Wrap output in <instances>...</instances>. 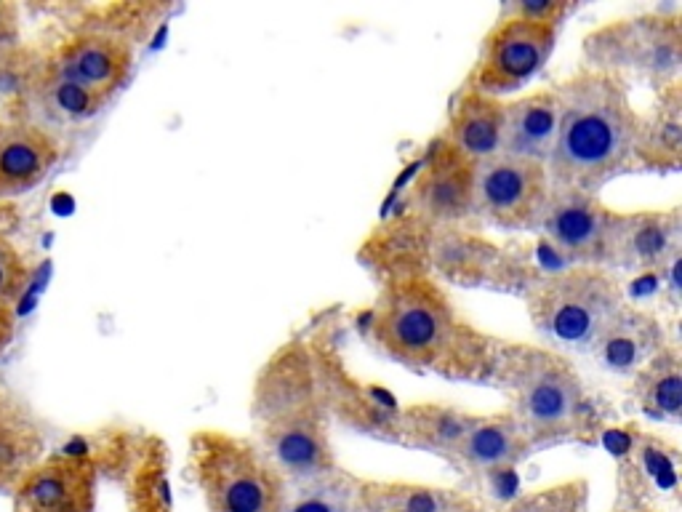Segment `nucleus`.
<instances>
[{
	"instance_id": "9",
	"label": "nucleus",
	"mask_w": 682,
	"mask_h": 512,
	"mask_svg": "<svg viewBox=\"0 0 682 512\" xmlns=\"http://www.w3.org/2000/svg\"><path fill=\"white\" fill-rule=\"evenodd\" d=\"M552 195L547 163L493 155L477 163L475 216L499 230H539Z\"/></svg>"
},
{
	"instance_id": "22",
	"label": "nucleus",
	"mask_w": 682,
	"mask_h": 512,
	"mask_svg": "<svg viewBox=\"0 0 682 512\" xmlns=\"http://www.w3.org/2000/svg\"><path fill=\"white\" fill-rule=\"evenodd\" d=\"M504 131V99L464 86L453 99L443 136L475 163L499 155Z\"/></svg>"
},
{
	"instance_id": "15",
	"label": "nucleus",
	"mask_w": 682,
	"mask_h": 512,
	"mask_svg": "<svg viewBox=\"0 0 682 512\" xmlns=\"http://www.w3.org/2000/svg\"><path fill=\"white\" fill-rule=\"evenodd\" d=\"M134 70V46L107 32H78L54 56L51 72L70 78L96 94H118Z\"/></svg>"
},
{
	"instance_id": "8",
	"label": "nucleus",
	"mask_w": 682,
	"mask_h": 512,
	"mask_svg": "<svg viewBox=\"0 0 682 512\" xmlns=\"http://www.w3.org/2000/svg\"><path fill=\"white\" fill-rule=\"evenodd\" d=\"M560 24L528 19L504 6L499 22L493 24L480 43L475 70L469 72L467 86L491 96L509 94L523 88L544 70L555 54Z\"/></svg>"
},
{
	"instance_id": "17",
	"label": "nucleus",
	"mask_w": 682,
	"mask_h": 512,
	"mask_svg": "<svg viewBox=\"0 0 682 512\" xmlns=\"http://www.w3.org/2000/svg\"><path fill=\"white\" fill-rule=\"evenodd\" d=\"M667 342L659 315L627 299L613 312L587 352L611 374H635Z\"/></svg>"
},
{
	"instance_id": "12",
	"label": "nucleus",
	"mask_w": 682,
	"mask_h": 512,
	"mask_svg": "<svg viewBox=\"0 0 682 512\" xmlns=\"http://www.w3.org/2000/svg\"><path fill=\"white\" fill-rule=\"evenodd\" d=\"M307 344L312 350V363H315L320 395H323L328 414H334L352 430L392 443L397 411H400L397 403L349 374V368L344 366V358L336 352L334 344L320 342V339Z\"/></svg>"
},
{
	"instance_id": "11",
	"label": "nucleus",
	"mask_w": 682,
	"mask_h": 512,
	"mask_svg": "<svg viewBox=\"0 0 682 512\" xmlns=\"http://www.w3.org/2000/svg\"><path fill=\"white\" fill-rule=\"evenodd\" d=\"M616 216L595 192L552 187L539 230L563 267H605L611 254Z\"/></svg>"
},
{
	"instance_id": "32",
	"label": "nucleus",
	"mask_w": 682,
	"mask_h": 512,
	"mask_svg": "<svg viewBox=\"0 0 682 512\" xmlns=\"http://www.w3.org/2000/svg\"><path fill=\"white\" fill-rule=\"evenodd\" d=\"M19 40V19L11 3H0V64L6 62Z\"/></svg>"
},
{
	"instance_id": "23",
	"label": "nucleus",
	"mask_w": 682,
	"mask_h": 512,
	"mask_svg": "<svg viewBox=\"0 0 682 512\" xmlns=\"http://www.w3.org/2000/svg\"><path fill=\"white\" fill-rule=\"evenodd\" d=\"M360 512H488L477 496L411 480L360 478Z\"/></svg>"
},
{
	"instance_id": "10",
	"label": "nucleus",
	"mask_w": 682,
	"mask_h": 512,
	"mask_svg": "<svg viewBox=\"0 0 682 512\" xmlns=\"http://www.w3.org/2000/svg\"><path fill=\"white\" fill-rule=\"evenodd\" d=\"M477 163L443 134L429 144L424 163L405 192V214L432 230H453L475 219Z\"/></svg>"
},
{
	"instance_id": "16",
	"label": "nucleus",
	"mask_w": 682,
	"mask_h": 512,
	"mask_svg": "<svg viewBox=\"0 0 682 512\" xmlns=\"http://www.w3.org/2000/svg\"><path fill=\"white\" fill-rule=\"evenodd\" d=\"M96 467L83 454L51 459L24 475L19 488L22 512H94Z\"/></svg>"
},
{
	"instance_id": "4",
	"label": "nucleus",
	"mask_w": 682,
	"mask_h": 512,
	"mask_svg": "<svg viewBox=\"0 0 682 512\" xmlns=\"http://www.w3.org/2000/svg\"><path fill=\"white\" fill-rule=\"evenodd\" d=\"M488 382L507 395V411L533 451L571 440L592 443L600 432V414L587 384L555 347L496 339Z\"/></svg>"
},
{
	"instance_id": "6",
	"label": "nucleus",
	"mask_w": 682,
	"mask_h": 512,
	"mask_svg": "<svg viewBox=\"0 0 682 512\" xmlns=\"http://www.w3.org/2000/svg\"><path fill=\"white\" fill-rule=\"evenodd\" d=\"M624 302V280L605 267H560L525 288L531 326L555 350L587 352Z\"/></svg>"
},
{
	"instance_id": "27",
	"label": "nucleus",
	"mask_w": 682,
	"mask_h": 512,
	"mask_svg": "<svg viewBox=\"0 0 682 512\" xmlns=\"http://www.w3.org/2000/svg\"><path fill=\"white\" fill-rule=\"evenodd\" d=\"M40 102H43V107H46L51 118L67 120V123H80V120H91L94 115H99L110 99L96 94L91 88L80 86L75 80L62 78L56 72H48Z\"/></svg>"
},
{
	"instance_id": "30",
	"label": "nucleus",
	"mask_w": 682,
	"mask_h": 512,
	"mask_svg": "<svg viewBox=\"0 0 682 512\" xmlns=\"http://www.w3.org/2000/svg\"><path fill=\"white\" fill-rule=\"evenodd\" d=\"M27 286V267L11 243L0 240V307H11Z\"/></svg>"
},
{
	"instance_id": "13",
	"label": "nucleus",
	"mask_w": 682,
	"mask_h": 512,
	"mask_svg": "<svg viewBox=\"0 0 682 512\" xmlns=\"http://www.w3.org/2000/svg\"><path fill=\"white\" fill-rule=\"evenodd\" d=\"M682 214L680 208L619 211L613 227L608 270L661 275L669 264L680 262Z\"/></svg>"
},
{
	"instance_id": "28",
	"label": "nucleus",
	"mask_w": 682,
	"mask_h": 512,
	"mask_svg": "<svg viewBox=\"0 0 682 512\" xmlns=\"http://www.w3.org/2000/svg\"><path fill=\"white\" fill-rule=\"evenodd\" d=\"M40 446V430L22 403L0 398V472L19 467Z\"/></svg>"
},
{
	"instance_id": "25",
	"label": "nucleus",
	"mask_w": 682,
	"mask_h": 512,
	"mask_svg": "<svg viewBox=\"0 0 682 512\" xmlns=\"http://www.w3.org/2000/svg\"><path fill=\"white\" fill-rule=\"evenodd\" d=\"M469 411L443 406V403H413L397 411L395 438L405 448L429 451V454L448 459V454L467 427Z\"/></svg>"
},
{
	"instance_id": "26",
	"label": "nucleus",
	"mask_w": 682,
	"mask_h": 512,
	"mask_svg": "<svg viewBox=\"0 0 682 512\" xmlns=\"http://www.w3.org/2000/svg\"><path fill=\"white\" fill-rule=\"evenodd\" d=\"M357 488L360 478L339 467L328 475L291 486L283 512H360Z\"/></svg>"
},
{
	"instance_id": "31",
	"label": "nucleus",
	"mask_w": 682,
	"mask_h": 512,
	"mask_svg": "<svg viewBox=\"0 0 682 512\" xmlns=\"http://www.w3.org/2000/svg\"><path fill=\"white\" fill-rule=\"evenodd\" d=\"M507 8L520 16H528V19L563 24L565 16L571 14L576 6L565 3V0H517V3H507Z\"/></svg>"
},
{
	"instance_id": "24",
	"label": "nucleus",
	"mask_w": 682,
	"mask_h": 512,
	"mask_svg": "<svg viewBox=\"0 0 682 512\" xmlns=\"http://www.w3.org/2000/svg\"><path fill=\"white\" fill-rule=\"evenodd\" d=\"M629 398L656 422L677 424L682 416V350L667 342L640 371L632 374Z\"/></svg>"
},
{
	"instance_id": "29",
	"label": "nucleus",
	"mask_w": 682,
	"mask_h": 512,
	"mask_svg": "<svg viewBox=\"0 0 682 512\" xmlns=\"http://www.w3.org/2000/svg\"><path fill=\"white\" fill-rule=\"evenodd\" d=\"M533 512H589V480L568 478L536 488Z\"/></svg>"
},
{
	"instance_id": "2",
	"label": "nucleus",
	"mask_w": 682,
	"mask_h": 512,
	"mask_svg": "<svg viewBox=\"0 0 682 512\" xmlns=\"http://www.w3.org/2000/svg\"><path fill=\"white\" fill-rule=\"evenodd\" d=\"M555 94L560 120L547 160L552 187L597 195L611 179L635 168L640 112L629 96V80L581 64L557 83Z\"/></svg>"
},
{
	"instance_id": "20",
	"label": "nucleus",
	"mask_w": 682,
	"mask_h": 512,
	"mask_svg": "<svg viewBox=\"0 0 682 512\" xmlns=\"http://www.w3.org/2000/svg\"><path fill=\"white\" fill-rule=\"evenodd\" d=\"M632 166L645 171H680L682 166V83L656 88L648 112H640Z\"/></svg>"
},
{
	"instance_id": "14",
	"label": "nucleus",
	"mask_w": 682,
	"mask_h": 512,
	"mask_svg": "<svg viewBox=\"0 0 682 512\" xmlns=\"http://www.w3.org/2000/svg\"><path fill=\"white\" fill-rule=\"evenodd\" d=\"M531 454V440L525 438V432L520 430V424L507 408L496 414L469 411L467 427L445 462L467 478L485 480L515 470L517 464H523Z\"/></svg>"
},
{
	"instance_id": "7",
	"label": "nucleus",
	"mask_w": 682,
	"mask_h": 512,
	"mask_svg": "<svg viewBox=\"0 0 682 512\" xmlns=\"http://www.w3.org/2000/svg\"><path fill=\"white\" fill-rule=\"evenodd\" d=\"M584 64L648 80L653 88L680 80L682 72V11L659 8L648 14L613 19L584 38Z\"/></svg>"
},
{
	"instance_id": "3",
	"label": "nucleus",
	"mask_w": 682,
	"mask_h": 512,
	"mask_svg": "<svg viewBox=\"0 0 682 512\" xmlns=\"http://www.w3.org/2000/svg\"><path fill=\"white\" fill-rule=\"evenodd\" d=\"M256 446L291 486L339 470L328 414L310 344L288 339L264 360L251 392Z\"/></svg>"
},
{
	"instance_id": "1",
	"label": "nucleus",
	"mask_w": 682,
	"mask_h": 512,
	"mask_svg": "<svg viewBox=\"0 0 682 512\" xmlns=\"http://www.w3.org/2000/svg\"><path fill=\"white\" fill-rule=\"evenodd\" d=\"M357 326L373 350L405 368L459 382L491 379L496 339L456 307L432 272L381 280Z\"/></svg>"
},
{
	"instance_id": "21",
	"label": "nucleus",
	"mask_w": 682,
	"mask_h": 512,
	"mask_svg": "<svg viewBox=\"0 0 682 512\" xmlns=\"http://www.w3.org/2000/svg\"><path fill=\"white\" fill-rule=\"evenodd\" d=\"M59 158V144L30 123L0 120V198L38 187Z\"/></svg>"
},
{
	"instance_id": "35",
	"label": "nucleus",
	"mask_w": 682,
	"mask_h": 512,
	"mask_svg": "<svg viewBox=\"0 0 682 512\" xmlns=\"http://www.w3.org/2000/svg\"><path fill=\"white\" fill-rule=\"evenodd\" d=\"M14 336V312L11 307H0V352L6 350Z\"/></svg>"
},
{
	"instance_id": "33",
	"label": "nucleus",
	"mask_w": 682,
	"mask_h": 512,
	"mask_svg": "<svg viewBox=\"0 0 682 512\" xmlns=\"http://www.w3.org/2000/svg\"><path fill=\"white\" fill-rule=\"evenodd\" d=\"M611 512H661L656 504L645 499L643 491H624Z\"/></svg>"
},
{
	"instance_id": "19",
	"label": "nucleus",
	"mask_w": 682,
	"mask_h": 512,
	"mask_svg": "<svg viewBox=\"0 0 682 512\" xmlns=\"http://www.w3.org/2000/svg\"><path fill=\"white\" fill-rule=\"evenodd\" d=\"M557 120H560V104H557L555 86L536 88L531 94L504 102V131H501L499 152L547 163L555 150Z\"/></svg>"
},
{
	"instance_id": "18",
	"label": "nucleus",
	"mask_w": 682,
	"mask_h": 512,
	"mask_svg": "<svg viewBox=\"0 0 682 512\" xmlns=\"http://www.w3.org/2000/svg\"><path fill=\"white\" fill-rule=\"evenodd\" d=\"M432 235H435L432 227L403 211L381 222V227L368 235V240L360 246V264L379 280L413 275V272H432L429 267Z\"/></svg>"
},
{
	"instance_id": "5",
	"label": "nucleus",
	"mask_w": 682,
	"mask_h": 512,
	"mask_svg": "<svg viewBox=\"0 0 682 512\" xmlns=\"http://www.w3.org/2000/svg\"><path fill=\"white\" fill-rule=\"evenodd\" d=\"M187 478L206 512H283L291 494V483L254 438L219 427L190 435Z\"/></svg>"
},
{
	"instance_id": "34",
	"label": "nucleus",
	"mask_w": 682,
	"mask_h": 512,
	"mask_svg": "<svg viewBox=\"0 0 682 512\" xmlns=\"http://www.w3.org/2000/svg\"><path fill=\"white\" fill-rule=\"evenodd\" d=\"M533 502H536V488L499 504V507H488V512H533Z\"/></svg>"
}]
</instances>
